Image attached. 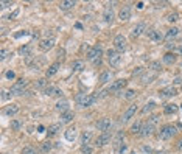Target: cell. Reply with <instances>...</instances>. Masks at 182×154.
Wrapping results in <instances>:
<instances>
[{"instance_id": "obj_15", "label": "cell", "mask_w": 182, "mask_h": 154, "mask_svg": "<svg viewBox=\"0 0 182 154\" xmlns=\"http://www.w3.org/2000/svg\"><path fill=\"white\" fill-rule=\"evenodd\" d=\"M159 95H160V98H171V97H174V95H176V89H174L173 86L165 87V89L159 90Z\"/></svg>"}, {"instance_id": "obj_52", "label": "cell", "mask_w": 182, "mask_h": 154, "mask_svg": "<svg viewBox=\"0 0 182 154\" xmlns=\"http://www.w3.org/2000/svg\"><path fill=\"white\" fill-rule=\"evenodd\" d=\"M17 14H19V11L16 9V11H14V13H13V14H10V16H8V19H14V17H16V16H17Z\"/></svg>"}, {"instance_id": "obj_55", "label": "cell", "mask_w": 182, "mask_h": 154, "mask_svg": "<svg viewBox=\"0 0 182 154\" xmlns=\"http://www.w3.org/2000/svg\"><path fill=\"white\" fill-rule=\"evenodd\" d=\"M177 52H179V53H181V55H182V44L179 45V48H177Z\"/></svg>"}, {"instance_id": "obj_45", "label": "cell", "mask_w": 182, "mask_h": 154, "mask_svg": "<svg viewBox=\"0 0 182 154\" xmlns=\"http://www.w3.org/2000/svg\"><path fill=\"white\" fill-rule=\"evenodd\" d=\"M81 154H92V148L90 146H81Z\"/></svg>"}, {"instance_id": "obj_46", "label": "cell", "mask_w": 182, "mask_h": 154, "mask_svg": "<svg viewBox=\"0 0 182 154\" xmlns=\"http://www.w3.org/2000/svg\"><path fill=\"white\" fill-rule=\"evenodd\" d=\"M151 69H153L154 72H159V70H160V64L154 61V62H151Z\"/></svg>"}, {"instance_id": "obj_40", "label": "cell", "mask_w": 182, "mask_h": 154, "mask_svg": "<svg viewBox=\"0 0 182 154\" xmlns=\"http://www.w3.org/2000/svg\"><path fill=\"white\" fill-rule=\"evenodd\" d=\"M154 106H156V103H154V101H149V103H148V104H146V106H145V107H143V109H142V112H143V114L149 112V111H151V109H153V107H154Z\"/></svg>"}, {"instance_id": "obj_56", "label": "cell", "mask_w": 182, "mask_h": 154, "mask_svg": "<svg viewBox=\"0 0 182 154\" xmlns=\"http://www.w3.org/2000/svg\"><path fill=\"white\" fill-rule=\"evenodd\" d=\"M181 109H182V104H181Z\"/></svg>"}, {"instance_id": "obj_39", "label": "cell", "mask_w": 182, "mask_h": 154, "mask_svg": "<svg viewBox=\"0 0 182 154\" xmlns=\"http://www.w3.org/2000/svg\"><path fill=\"white\" fill-rule=\"evenodd\" d=\"M166 20H168V22H176V20H179V14H177V13L168 14V16H166Z\"/></svg>"}, {"instance_id": "obj_57", "label": "cell", "mask_w": 182, "mask_h": 154, "mask_svg": "<svg viewBox=\"0 0 182 154\" xmlns=\"http://www.w3.org/2000/svg\"><path fill=\"white\" fill-rule=\"evenodd\" d=\"M131 154H135V153H131Z\"/></svg>"}, {"instance_id": "obj_30", "label": "cell", "mask_w": 182, "mask_h": 154, "mask_svg": "<svg viewBox=\"0 0 182 154\" xmlns=\"http://www.w3.org/2000/svg\"><path fill=\"white\" fill-rule=\"evenodd\" d=\"M142 121H135L132 126H131V132L135 134V136H140V132H142Z\"/></svg>"}, {"instance_id": "obj_13", "label": "cell", "mask_w": 182, "mask_h": 154, "mask_svg": "<svg viewBox=\"0 0 182 154\" xmlns=\"http://www.w3.org/2000/svg\"><path fill=\"white\" fill-rule=\"evenodd\" d=\"M103 20L106 22V24H112V22H114V9H112V6H106V8H104Z\"/></svg>"}, {"instance_id": "obj_44", "label": "cell", "mask_w": 182, "mask_h": 154, "mask_svg": "<svg viewBox=\"0 0 182 154\" xmlns=\"http://www.w3.org/2000/svg\"><path fill=\"white\" fill-rule=\"evenodd\" d=\"M134 97H135V90H132V89H128V90L125 92V98L131 100V98H134Z\"/></svg>"}, {"instance_id": "obj_6", "label": "cell", "mask_w": 182, "mask_h": 154, "mask_svg": "<svg viewBox=\"0 0 182 154\" xmlns=\"http://www.w3.org/2000/svg\"><path fill=\"white\" fill-rule=\"evenodd\" d=\"M114 47L118 50V52H125L128 44H126V37L123 36V34H117V36L114 37Z\"/></svg>"}, {"instance_id": "obj_47", "label": "cell", "mask_w": 182, "mask_h": 154, "mask_svg": "<svg viewBox=\"0 0 182 154\" xmlns=\"http://www.w3.org/2000/svg\"><path fill=\"white\" fill-rule=\"evenodd\" d=\"M8 55H10V53H8V50H5V48H3V50H2V53H0V59H2V61H5L6 58H8Z\"/></svg>"}, {"instance_id": "obj_43", "label": "cell", "mask_w": 182, "mask_h": 154, "mask_svg": "<svg viewBox=\"0 0 182 154\" xmlns=\"http://www.w3.org/2000/svg\"><path fill=\"white\" fill-rule=\"evenodd\" d=\"M22 154H36V149L31 148V146H25V148L22 149Z\"/></svg>"}, {"instance_id": "obj_37", "label": "cell", "mask_w": 182, "mask_h": 154, "mask_svg": "<svg viewBox=\"0 0 182 154\" xmlns=\"http://www.w3.org/2000/svg\"><path fill=\"white\" fill-rule=\"evenodd\" d=\"M75 137H76L75 128H69L67 131H65V138H67V140H73Z\"/></svg>"}, {"instance_id": "obj_5", "label": "cell", "mask_w": 182, "mask_h": 154, "mask_svg": "<svg viewBox=\"0 0 182 154\" xmlns=\"http://www.w3.org/2000/svg\"><path fill=\"white\" fill-rule=\"evenodd\" d=\"M107 62H109V65H112V67L120 65V62H122V56H120V53L117 52V50H109V52H107Z\"/></svg>"}, {"instance_id": "obj_42", "label": "cell", "mask_w": 182, "mask_h": 154, "mask_svg": "<svg viewBox=\"0 0 182 154\" xmlns=\"http://www.w3.org/2000/svg\"><path fill=\"white\" fill-rule=\"evenodd\" d=\"M20 126H22V123L19 121V120H13V121H11V129L19 131V129H20Z\"/></svg>"}, {"instance_id": "obj_41", "label": "cell", "mask_w": 182, "mask_h": 154, "mask_svg": "<svg viewBox=\"0 0 182 154\" xmlns=\"http://www.w3.org/2000/svg\"><path fill=\"white\" fill-rule=\"evenodd\" d=\"M157 121H159V117H157V115H151L148 120H146V123H149V125H153V126H156Z\"/></svg>"}, {"instance_id": "obj_48", "label": "cell", "mask_w": 182, "mask_h": 154, "mask_svg": "<svg viewBox=\"0 0 182 154\" xmlns=\"http://www.w3.org/2000/svg\"><path fill=\"white\" fill-rule=\"evenodd\" d=\"M0 5H2V9H5V8H8V6L13 5V2H10V0H3V2L0 3Z\"/></svg>"}, {"instance_id": "obj_23", "label": "cell", "mask_w": 182, "mask_h": 154, "mask_svg": "<svg viewBox=\"0 0 182 154\" xmlns=\"http://www.w3.org/2000/svg\"><path fill=\"white\" fill-rule=\"evenodd\" d=\"M61 125L62 123H55V125H52V126H48V129H47V134H48V137H53V136H56L58 132L61 131Z\"/></svg>"}, {"instance_id": "obj_1", "label": "cell", "mask_w": 182, "mask_h": 154, "mask_svg": "<svg viewBox=\"0 0 182 154\" xmlns=\"http://www.w3.org/2000/svg\"><path fill=\"white\" fill-rule=\"evenodd\" d=\"M101 56H103V48L100 45H95L87 52V59L90 61L94 65H100L101 64Z\"/></svg>"}, {"instance_id": "obj_16", "label": "cell", "mask_w": 182, "mask_h": 154, "mask_svg": "<svg viewBox=\"0 0 182 154\" xmlns=\"http://www.w3.org/2000/svg\"><path fill=\"white\" fill-rule=\"evenodd\" d=\"M19 111H20L19 104H10V106H6L5 109H3V114L8 115V117H14L16 114H19Z\"/></svg>"}, {"instance_id": "obj_20", "label": "cell", "mask_w": 182, "mask_h": 154, "mask_svg": "<svg viewBox=\"0 0 182 154\" xmlns=\"http://www.w3.org/2000/svg\"><path fill=\"white\" fill-rule=\"evenodd\" d=\"M44 94L48 95V97H59V95H62V92L58 89V87H55V86H48L47 89L44 90Z\"/></svg>"}, {"instance_id": "obj_2", "label": "cell", "mask_w": 182, "mask_h": 154, "mask_svg": "<svg viewBox=\"0 0 182 154\" xmlns=\"http://www.w3.org/2000/svg\"><path fill=\"white\" fill-rule=\"evenodd\" d=\"M96 101V95H89V94H78L76 95V103L81 107H90Z\"/></svg>"}, {"instance_id": "obj_22", "label": "cell", "mask_w": 182, "mask_h": 154, "mask_svg": "<svg viewBox=\"0 0 182 154\" xmlns=\"http://www.w3.org/2000/svg\"><path fill=\"white\" fill-rule=\"evenodd\" d=\"M153 131H154V126L149 125V123H145V125L142 126L140 136H142V137H148V136H151V134H153Z\"/></svg>"}, {"instance_id": "obj_26", "label": "cell", "mask_w": 182, "mask_h": 154, "mask_svg": "<svg viewBox=\"0 0 182 154\" xmlns=\"http://www.w3.org/2000/svg\"><path fill=\"white\" fill-rule=\"evenodd\" d=\"M75 5H76V2H73V0H64V2L59 3V8L62 11H67V9H72Z\"/></svg>"}, {"instance_id": "obj_34", "label": "cell", "mask_w": 182, "mask_h": 154, "mask_svg": "<svg viewBox=\"0 0 182 154\" xmlns=\"http://www.w3.org/2000/svg\"><path fill=\"white\" fill-rule=\"evenodd\" d=\"M177 34H179V30H177V28H170L168 31H166L165 37H166V39H173V37H176Z\"/></svg>"}, {"instance_id": "obj_54", "label": "cell", "mask_w": 182, "mask_h": 154, "mask_svg": "<svg viewBox=\"0 0 182 154\" xmlns=\"http://www.w3.org/2000/svg\"><path fill=\"white\" fill-rule=\"evenodd\" d=\"M137 8H139V9H142V8H143V3H142V2H139V3H137Z\"/></svg>"}, {"instance_id": "obj_18", "label": "cell", "mask_w": 182, "mask_h": 154, "mask_svg": "<svg viewBox=\"0 0 182 154\" xmlns=\"http://www.w3.org/2000/svg\"><path fill=\"white\" fill-rule=\"evenodd\" d=\"M118 16L122 20H129V17H131V6H122V9H120V13H118Z\"/></svg>"}, {"instance_id": "obj_31", "label": "cell", "mask_w": 182, "mask_h": 154, "mask_svg": "<svg viewBox=\"0 0 182 154\" xmlns=\"http://www.w3.org/2000/svg\"><path fill=\"white\" fill-rule=\"evenodd\" d=\"M162 61H164L165 64H174L176 62V55H174V53H166V55L162 58Z\"/></svg>"}, {"instance_id": "obj_35", "label": "cell", "mask_w": 182, "mask_h": 154, "mask_svg": "<svg viewBox=\"0 0 182 154\" xmlns=\"http://www.w3.org/2000/svg\"><path fill=\"white\" fill-rule=\"evenodd\" d=\"M154 78H156V75H154V73H149V75H143V76H142V83H143V84H149V83H153Z\"/></svg>"}, {"instance_id": "obj_4", "label": "cell", "mask_w": 182, "mask_h": 154, "mask_svg": "<svg viewBox=\"0 0 182 154\" xmlns=\"http://www.w3.org/2000/svg\"><path fill=\"white\" fill-rule=\"evenodd\" d=\"M174 134H176V126L173 125H166L164 128L160 129V132H159V137L162 138V140H168V138H171Z\"/></svg>"}, {"instance_id": "obj_53", "label": "cell", "mask_w": 182, "mask_h": 154, "mask_svg": "<svg viewBox=\"0 0 182 154\" xmlns=\"http://www.w3.org/2000/svg\"><path fill=\"white\" fill-rule=\"evenodd\" d=\"M6 98H8V95H6V92L3 90V92H2V100H6Z\"/></svg>"}, {"instance_id": "obj_38", "label": "cell", "mask_w": 182, "mask_h": 154, "mask_svg": "<svg viewBox=\"0 0 182 154\" xmlns=\"http://www.w3.org/2000/svg\"><path fill=\"white\" fill-rule=\"evenodd\" d=\"M36 87H39V89H47V81H45V78H41V79H37V81H36Z\"/></svg>"}, {"instance_id": "obj_17", "label": "cell", "mask_w": 182, "mask_h": 154, "mask_svg": "<svg viewBox=\"0 0 182 154\" xmlns=\"http://www.w3.org/2000/svg\"><path fill=\"white\" fill-rule=\"evenodd\" d=\"M126 83H128L126 79H118V81H115L107 90H109V92H118V90H122L123 87L126 86Z\"/></svg>"}, {"instance_id": "obj_36", "label": "cell", "mask_w": 182, "mask_h": 154, "mask_svg": "<svg viewBox=\"0 0 182 154\" xmlns=\"http://www.w3.org/2000/svg\"><path fill=\"white\" fill-rule=\"evenodd\" d=\"M42 64H44V59H42V58H41V59H34L33 61V62H30V67H31L33 69V70H37V69H41V65Z\"/></svg>"}, {"instance_id": "obj_14", "label": "cell", "mask_w": 182, "mask_h": 154, "mask_svg": "<svg viewBox=\"0 0 182 154\" xmlns=\"http://www.w3.org/2000/svg\"><path fill=\"white\" fill-rule=\"evenodd\" d=\"M96 128L100 131H103V132H107V131L112 128V123H111L109 118H101V120L96 123Z\"/></svg>"}, {"instance_id": "obj_21", "label": "cell", "mask_w": 182, "mask_h": 154, "mask_svg": "<svg viewBox=\"0 0 182 154\" xmlns=\"http://www.w3.org/2000/svg\"><path fill=\"white\" fill-rule=\"evenodd\" d=\"M55 107H56V111H58V112L64 114V112H67V111H69V101H67V100H62V101H58Z\"/></svg>"}, {"instance_id": "obj_25", "label": "cell", "mask_w": 182, "mask_h": 154, "mask_svg": "<svg viewBox=\"0 0 182 154\" xmlns=\"http://www.w3.org/2000/svg\"><path fill=\"white\" fill-rule=\"evenodd\" d=\"M59 67H61V64H59V62L52 64V65H50V67L47 69V73H45V76H47V78H50V76L56 75V73H58V70H59Z\"/></svg>"}, {"instance_id": "obj_33", "label": "cell", "mask_w": 182, "mask_h": 154, "mask_svg": "<svg viewBox=\"0 0 182 154\" xmlns=\"http://www.w3.org/2000/svg\"><path fill=\"white\" fill-rule=\"evenodd\" d=\"M52 148H53V143H52L50 140L44 142V143L41 145V151H42V153H48V151H52Z\"/></svg>"}, {"instance_id": "obj_24", "label": "cell", "mask_w": 182, "mask_h": 154, "mask_svg": "<svg viewBox=\"0 0 182 154\" xmlns=\"http://www.w3.org/2000/svg\"><path fill=\"white\" fill-rule=\"evenodd\" d=\"M73 118H75V114H73L72 111H67V112L61 114V123H62V125H65V123H70Z\"/></svg>"}, {"instance_id": "obj_49", "label": "cell", "mask_w": 182, "mask_h": 154, "mask_svg": "<svg viewBox=\"0 0 182 154\" xmlns=\"http://www.w3.org/2000/svg\"><path fill=\"white\" fill-rule=\"evenodd\" d=\"M14 76H16V73H14V72H6V78H8V79H14Z\"/></svg>"}, {"instance_id": "obj_28", "label": "cell", "mask_w": 182, "mask_h": 154, "mask_svg": "<svg viewBox=\"0 0 182 154\" xmlns=\"http://www.w3.org/2000/svg\"><path fill=\"white\" fill-rule=\"evenodd\" d=\"M72 69H73V72H83L84 70V61H81V59L73 61Z\"/></svg>"}, {"instance_id": "obj_3", "label": "cell", "mask_w": 182, "mask_h": 154, "mask_svg": "<svg viewBox=\"0 0 182 154\" xmlns=\"http://www.w3.org/2000/svg\"><path fill=\"white\" fill-rule=\"evenodd\" d=\"M28 86V81H26V79H19V81H16L13 84V86H11V95H22L24 94V89L25 87Z\"/></svg>"}, {"instance_id": "obj_12", "label": "cell", "mask_w": 182, "mask_h": 154, "mask_svg": "<svg viewBox=\"0 0 182 154\" xmlns=\"http://www.w3.org/2000/svg\"><path fill=\"white\" fill-rule=\"evenodd\" d=\"M135 112H137V106H135V104H131V106L126 109V112L123 114V118H122V120H123V123L129 121L131 118H132L134 115H135Z\"/></svg>"}, {"instance_id": "obj_51", "label": "cell", "mask_w": 182, "mask_h": 154, "mask_svg": "<svg viewBox=\"0 0 182 154\" xmlns=\"http://www.w3.org/2000/svg\"><path fill=\"white\" fill-rule=\"evenodd\" d=\"M176 148L179 149V151H182V138H179V140H177V145H176Z\"/></svg>"}, {"instance_id": "obj_11", "label": "cell", "mask_w": 182, "mask_h": 154, "mask_svg": "<svg viewBox=\"0 0 182 154\" xmlns=\"http://www.w3.org/2000/svg\"><path fill=\"white\" fill-rule=\"evenodd\" d=\"M146 36H148V39L153 41V42H162V39H164V37L160 36V33H159L157 30H154V28L146 30Z\"/></svg>"}, {"instance_id": "obj_10", "label": "cell", "mask_w": 182, "mask_h": 154, "mask_svg": "<svg viewBox=\"0 0 182 154\" xmlns=\"http://www.w3.org/2000/svg\"><path fill=\"white\" fill-rule=\"evenodd\" d=\"M143 33H146V24L145 22H140V24H137L132 28V31H131V36L132 37H139L140 34H143Z\"/></svg>"}, {"instance_id": "obj_50", "label": "cell", "mask_w": 182, "mask_h": 154, "mask_svg": "<svg viewBox=\"0 0 182 154\" xmlns=\"http://www.w3.org/2000/svg\"><path fill=\"white\" fill-rule=\"evenodd\" d=\"M26 34H28V31H22V33H17V34H14V37H16V39H19V37H20V36H26Z\"/></svg>"}, {"instance_id": "obj_29", "label": "cell", "mask_w": 182, "mask_h": 154, "mask_svg": "<svg viewBox=\"0 0 182 154\" xmlns=\"http://www.w3.org/2000/svg\"><path fill=\"white\" fill-rule=\"evenodd\" d=\"M164 112H165L166 115L176 114V112H177V104H171V103H168V104L164 107Z\"/></svg>"}, {"instance_id": "obj_27", "label": "cell", "mask_w": 182, "mask_h": 154, "mask_svg": "<svg viewBox=\"0 0 182 154\" xmlns=\"http://www.w3.org/2000/svg\"><path fill=\"white\" fill-rule=\"evenodd\" d=\"M19 55L25 56V58H30L31 56V47H30V45H22V47L19 48Z\"/></svg>"}, {"instance_id": "obj_32", "label": "cell", "mask_w": 182, "mask_h": 154, "mask_svg": "<svg viewBox=\"0 0 182 154\" xmlns=\"http://www.w3.org/2000/svg\"><path fill=\"white\" fill-rule=\"evenodd\" d=\"M98 81L101 83V84H106L107 81H111V72H103L101 75H100Z\"/></svg>"}, {"instance_id": "obj_8", "label": "cell", "mask_w": 182, "mask_h": 154, "mask_svg": "<svg viewBox=\"0 0 182 154\" xmlns=\"http://www.w3.org/2000/svg\"><path fill=\"white\" fill-rule=\"evenodd\" d=\"M123 134L122 132H118V136L117 138L114 140V148H115V154H123L125 153V149H126V146L123 145Z\"/></svg>"}, {"instance_id": "obj_9", "label": "cell", "mask_w": 182, "mask_h": 154, "mask_svg": "<svg viewBox=\"0 0 182 154\" xmlns=\"http://www.w3.org/2000/svg\"><path fill=\"white\" fill-rule=\"evenodd\" d=\"M111 142V134L109 132H103V134H100L98 137L95 138V145L96 146H104V145H107Z\"/></svg>"}, {"instance_id": "obj_7", "label": "cell", "mask_w": 182, "mask_h": 154, "mask_svg": "<svg viewBox=\"0 0 182 154\" xmlns=\"http://www.w3.org/2000/svg\"><path fill=\"white\" fill-rule=\"evenodd\" d=\"M55 42H56V39H55V36H50V37H45V39H42V41L39 42V48L42 50V52H47V50H50V48H53V45H55Z\"/></svg>"}, {"instance_id": "obj_19", "label": "cell", "mask_w": 182, "mask_h": 154, "mask_svg": "<svg viewBox=\"0 0 182 154\" xmlns=\"http://www.w3.org/2000/svg\"><path fill=\"white\" fill-rule=\"evenodd\" d=\"M92 132L90 131H86V132H83L81 134V138H79V142H81V146H87L89 143L92 142Z\"/></svg>"}]
</instances>
